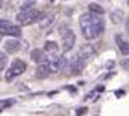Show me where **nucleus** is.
<instances>
[{
    "instance_id": "obj_18",
    "label": "nucleus",
    "mask_w": 129,
    "mask_h": 116,
    "mask_svg": "<svg viewBox=\"0 0 129 116\" xmlns=\"http://www.w3.org/2000/svg\"><path fill=\"white\" fill-rule=\"evenodd\" d=\"M11 24V21H8V19H5V18H2V19H0V29H5V27L7 26H10Z\"/></svg>"
},
{
    "instance_id": "obj_17",
    "label": "nucleus",
    "mask_w": 129,
    "mask_h": 116,
    "mask_svg": "<svg viewBox=\"0 0 129 116\" xmlns=\"http://www.w3.org/2000/svg\"><path fill=\"white\" fill-rule=\"evenodd\" d=\"M7 66V55L5 52H0V71H3Z\"/></svg>"
},
{
    "instance_id": "obj_10",
    "label": "nucleus",
    "mask_w": 129,
    "mask_h": 116,
    "mask_svg": "<svg viewBox=\"0 0 129 116\" xmlns=\"http://www.w3.org/2000/svg\"><path fill=\"white\" fill-rule=\"evenodd\" d=\"M50 68H48V63H40L37 66V69H36V78L37 79H45L50 76Z\"/></svg>"
},
{
    "instance_id": "obj_20",
    "label": "nucleus",
    "mask_w": 129,
    "mask_h": 116,
    "mask_svg": "<svg viewBox=\"0 0 129 116\" xmlns=\"http://www.w3.org/2000/svg\"><path fill=\"white\" fill-rule=\"evenodd\" d=\"M86 113H87V108L86 106H79L78 111H76V114H78V116H82V114H86Z\"/></svg>"
},
{
    "instance_id": "obj_14",
    "label": "nucleus",
    "mask_w": 129,
    "mask_h": 116,
    "mask_svg": "<svg viewBox=\"0 0 129 116\" xmlns=\"http://www.w3.org/2000/svg\"><path fill=\"white\" fill-rule=\"evenodd\" d=\"M3 34L13 35V37H19V35H21V29H19V26H15L13 23H11L10 26H7L5 29H3Z\"/></svg>"
},
{
    "instance_id": "obj_23",
    "label": "nucleus",
    "mask_w": 129,
    "mask_h": 116,
    "mask_svg": "<svg viewBox=\"0 0 129 116\" xmlns=\"http://www.w3.org/2000/svg\"><path fill=\"white\" fill-rule=\"evenodd\" d=\"M2 37H3V32H2V31H0V41H2Z\"/></svg>"
},
{
    "instance_id": "obj_1",
    "label": "nucleus",
    "mask_w": 129,
    "mask_h": 116,
    "mask_svg": "<svg viewBox=\"0 0 129 116\" xmlns=\"http://www.w3.org/2000/svg\"><path fill=\"white\" fill-rule=\"evenodd\" d=\"M79 27H81V32H82V37L86 41H94V39L100 37L102 32L105 31V21L102 19L100 15L89 11V13L81 15Z\"/></svg>"
},
{
    "instance_id": "obj_25",
    "label": "nucleus",
    "mask_w": 129,
    "mask_h": 116,
    "mask_svg": "<svg viewBox=\"0 0 129 116\" xmlns=\"http://www.w3.org/2000/svg\"><path fill=\"white\" fill-rule=\"evenodd\" d=\"M127 7H129V0H127Z\"/></svg>"
},
{
    "instance_id": "obj_7",
    "label": "nucleus",
    "mask_w": 129,
    "mask_h": 116,
    "mask_svg": "<svg viewBox=\"0 0 129 116\" xmlns=\"http://www.w3.org/2000/svg\"><path fill=\"white\" fill-rule=\"evenodd\" d=\"M97 53V49L94 45H90V44H87V45H82L79 50V58L82 60H89V58H94V55Z\"/></svg>"
},
{
    "instance_id": "obj_3",
    "label": "nucleus",
    "mask_w": 129,
    "mask_h": 116,
    "mask_svg": "<svg viewBox=\"0 0 129 116\" xmlns=\"http://www.w3.org/2000/svg\"><path fill=\"white\" fill-rule=\"evenodd\" d=\"M24 71H26V63L23 60H15L11 63V66L7 69V74H5V81H13L16 76H21Z\"/></svg>"
},
{
    "instance_id": "obj_21",
    "label": "nucleus",
    "mask_w": 129,
    "mask_h": 116,
    "mask_svg": "<svg viewBox=\"0 0 129 116\" xmlns=\"http://www.w3.org/2000/svg\"><path fill=\"white\" fill-rule=\"evenodd\" d=\"M126 32H127V35H129V19H126Z\"/></svg>"
},
{
    "instance_id": "obj_9",
    "label": "nucleus",
    "mask_w": 129,
    "mask_h": 116,
    "mask_svg": "<svg viewBox=\"0 0 129 116\" xmlns=\"http://www.w3.org/2000/svg\"><path fill=\"white\" fill-rule=\"evenodd\" d=\"M115 41H116V45H118V49H119L121 53H123V55H129V42L126 41V39H123V35L116 34Z\"/></svg>"
},
{
    "instance_id": "obj_15",
    "label": "nucleus",
    "mask_w": 129,
    "mask_h": 116,
    "mask_svg": "<svg viewBox=\"0 0 129 116\" xmlns=\"http://www.w3.org/2000/svg\"><path fill=\"white\" fill-rule=\"evenodd\" d=\"M44 52L45 53H55V52H58V44L53 41H47L44 44Z\"/></svg>"
},
{
    "instance_id": "obj_12",
    "label": "nucleus",
    "mask_w": 129,
    "mask_h": 116,
    "mask_svg": "<svg viewBox=\"0 0 129 116\" xmlns=\"http://www.w3.org/2000/svg\"><path fill=\"white\" fill-rule=\"evenodd\" d=\"M19 41H16V39H10V41H7L5 44V52L7 53H16V52L19 50Z\"/></svg>"
},
{
    "instance_id": "obj_19",
    "label": "nucleus",
    "mask_w": 129,
    "mask_h": 116,
    "mask_svg": "<svg viewBox=\"0 0 129 116\" xmlns=\"http://www.w3.org/2000/svg\"><path fill=\"white\" fill-rule=\"evenodd\" d=\"M121 68H123L124 71H129V58H123V61H121Z\"/></svg>"
},
{
    "instance_id": "obj_6",
    "label": "nucleus",
    "mask_w": 129,
    "mask_h": 116,
    "mask_svg": "<svg viewBox=\"0 0 129 116\" xmlns=\"http://www.w3.org/2000/svg\"><path fill=\"white\" fill-rule=\"evenodd\" d=\"M66 58L64 57H56V58H52L48 61V68H50L52 73H58V71H63L66 68Z\"/></svg>"
},
{
    "instance_id": "obj_16",
    "label": "nucleus",
    "mask_w": 129,
    "mask_h": 116,
    "mask_svg": "<svg viewBox=\"0 0 129 116\" xmlns=\"http://www.w3.org/2000/svg\"><path fill=\"white\" fill-rule=\"evenodd\" d=\"M89 11H90V13H95V15H100V16H102V15L105 13L103 7H102V5H99V3H95V2L89 5Z\"/></svg>"
},
{
    "instance_id": "obj_22",
    "label": "nucleus",
    "mask_w": 129,
    "mask_h": 116,
    "mask_svg": "<svg viewBox=\"0 0 129 116\" xmlns=\"http://www.w3.org/2000/svg\"><path fill=\"white\" fill-rule=\"evenodd\" d=\"M116 95H124V90H116Z\"/></svg>"
},
{
    "instance_id": "obj_24",
    "label": "nucleus",
    "mask_w": 129,
    "mask_h": 116,
    "mask_svg": "<svg viewBox=\"0 0 129 116\" xmlns=\"http://www.w3.org/2000/svg\"><path fill=\"white\" fill-rule=\"evenodd\" d=\"M2 7H3V0H0V8H2Z\"/></svg>"
},
{
    "instance_id": "obj_4",
    "label": "nucleus",
    "mask_w": 129,
    "mask_h": 116,
    "mask_svg": "<svg viewBox=\"0 0 129 116\" xmlns=\"http://www.w3.org/2000/svg\"><path fill=\"white\" fill-rule=\"evenodd\" d=\"M76 44V35L73 32V29L63 26L61 27V49L63 52H70Z\"/></svg>"
},
{
    "instance_id": "obj_5",
    "label": "nucleus",
    "mask_w": 129,
    "mask_h": 116,
    "mask_svg": "<svg viewBox=\"0 0 129 116\" xmlns=\"http://www.w3.org/2000/svg\"><path fill=\"white\" fill-rule=\"evenodd\" d=\"M84 66H86V61H84L82 58L76 57L74 60H71V63H66V68L64 69H68V73L70 74H81L84 71Z\"/></svg>"
},
{
    "instance_id": "obj_8",
    "label": "nucleus",
    "mask_w": 129,
    "mask_h": 116,
    "mask_svg": "<svg viewBox=\"0 0 129 116\" xmlns=\"http://www.w3.org/2000/svg\"><path fill=\"white\" fill-rule=\"evenodd\" d=\"M55 21V13H47V15H42V18L39 19V26L40 29H48Z\"/></svg>"
},
{
    "instance_id": "obj_13",
    "label": "nucleus",
    "mask_w": 129,
    "mask_h": 116,
    "mask_svg": "<svg viewBox=\"0 0 129 116\" xmlns=\"http://www.w3.org/2000/svg\"><path fill=\"white\" fill-rule=\"evenodd\" d=\"M110 19H111L113 24H119V23L124 19V11L123 10H113L110 13Z\"/></svg>"
},
{
    "instance_id": "obj_2",
    "label": "nucleus",
    "mask_w": 129,
    "mask_h": 116,
    "mask_svg": "<svg viewBox=\"0 0 129 116\" xmlns=\"http://www.w3.org/2000/svg\"><path fill=\"white\" fill-rule=\"evenodd\" d=\"M44 13H40L37 8H31V10H26V11H19L16 15V21H18L19 26H29L32 23H37L40 18H42Z\"/></svg>"
},
{
    "instance_id": "obj_11",
    "label": "nucleus",
    "mask_w": 129,
    "mask_h": 116,
    "mask_svg": "<svg viewBox=\"0 0 129 116\" xmlns=\"http://www.w3.org/2000/svg\"><path fill=\"white\" fill-rule=\"evenodd\" d=\"M31 60L32 61H36V63H45V52L44 50H40V49H34L31 52Z\"/></svg>"
}]
</instances>
